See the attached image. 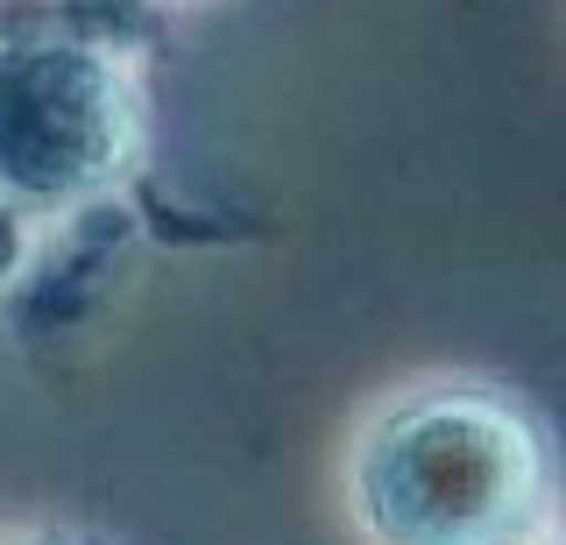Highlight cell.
<instances>
[{"instance_id":"6da1fadb","label":"cell","mask_w":566,"mask_h":545,"mask_svg":"<svg viewBox=\"0 0 566 545\" xmlns=\"http://www.w3.org/2000/svg\"><path fill=\"white\" fill-rule=\"evenodd\" d=\"M347 489L376 545H545L559 439L503 382H424L361 426Z\"/></svg>"},{"instance_id":"7a4b0ae2","label":"cell","mask_w":566,"mask_h":545,"mask_svg":"<svg viewBox=\"0 0 566 545\" xmlns=\"http://www.w3.org/2000/svg\"><path fill=\"white\" fill-rule=\"evenodd\" d=\"M142 85L114 43L29 29L0 36V199L14 213H78L142 164Z\"/></svg>"},{"instance_id":"3957f363","label":"cell","mask_w":566,"mask_h":545,"mask_svg":"<svg viewBox=\"0 0 566 545\" xmlns=\"http://www.w3.org/2000/svg\"><path fill=\"white\" fill-rule=\"evenodd\" d=\"M22 255H29V213H14V206L0 199V284L22 270Z\"/></svg>"},{"instance_id":"277c9868","label":"cell","mask_w":566,"mask_h":545,"mask_svg":"<svg viewBox=\"0 0 566 545\" xmlns=\"http://www.w3.org/2000/svg\"><path fill=\"white\" fill-rule=\"evenodd\" d=\"M29 545H78V538H29Z\"/></svg>"},{"instance_id":"5b68a950","label":"cell","mask_w":566,"mask_h":545,"mask_svg":"<svg viewBox=\"0 0 566 545\" xmlns=\"http://www.w3.org/2000/svg\"><path fill=\"white\" fill-rule=\"evenodd\" d=\"M559 545H566V538H559Z\"/></svg>"}]
</instances>
